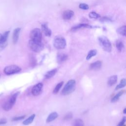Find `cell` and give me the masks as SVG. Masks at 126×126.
<instances>
[{"label": "cell", "instance_id": "cell-15", "mask_svg": "<svg viewBox=\"0 0 126 126\" xmlns=\"http://www.w3.org/2000/svg\"><path fill=\"white\" fill-rule=\"evenodd\" d=\"M67 55L64 53H59L57 57V61L59 63H62L65 62L67 59Z\"/></svg>", "mask_w": 126, "mask_h": 126}, {"label": "cell", "instance_id": "cell-7", "mask_svg": "<svg viewBox=\"0 0 126 126\" xmlns=\"http://www.w3.org/2000/svg\"><path fill=\"white\" fill-rule=\"evenodd\" d=\"M30 36L31 39L36 41H41L42 33L40 30L38 28L33 29L30 32Z\"/></svg>", "mask_w": 126, "mask_h": 126}, {"label": "cell", "instance_id": "cell-8", "mask_svg": "<svg viewBox=\"0 0 126 126\" xmlns=\"http://www.w3.org/2000/svg\"><path fill=\"white\" fill-rule=\"evenodd\" d=\"M9 33V31H6L2 35V38L0 40V51L3 50L7 46Z\"/></svg>", "mask_w": 126, "mask_h": 126}, {"label": "cell", "instance_id": "cell-16", "mask_svg": "<svg viewBox=\"0 0 126 126\" xmlns=\"http://www.w3.org/2000/svg\"><path fill=\"white\" fill-rule=\"evenodd\" d=\"M117 76L116 75H112L111 76H110L107 81V84L109 86H112L113 85H114V84H115L117 83Z\"/></svg>", "mask_w": 126, "mask_h": 126}, {"label": "cell", "instance_id": "cell-22", "mask_svg": "<svg viewBox=\"0 0 126 126\" xmlns=\"http://www.w3.org/2000/svg\"><path fill=\"white\" fill-rule=\"evenodd\" d=\"M117 32L118 33L120 34L121 35L125 36L126 33V26L125 25H124L122 27L119 28L117 30Z\"/></svg>", "mask_w": 126, "mask_h": 126}, {"label": "cell", "instance_id": "cell-34", "mask_svg": "<svg viewBox=\"0 0 126 126\" xmlns=\"http://www.w3.org/2000/svg\"><path fill=\"white\" fill-rule=\"evenodd\" d=\"M123 113H124V114H126V108H124V109L123 110Z\"/></svg>", "mask_w": 126, "mask_h": 126}, {"label": "cell", "instance_id": "cell-13", "mask_svg": "<svg viewBox=\"0 0 126 126\" xmlns=\"http://www.w3.org/2000/svg\"><path fill=\"white\" fill-rule=\"evenodd\" d=\"M41 29L44 33V34L46 36H50L52 34V32L51 30L48 28V25L46 23H43L41 25Z\"/></svg>", "mask_w": 126, "mask_h": 126}, {"label": "cell", "instance_id": "cell-36", "mask_svg": "<svg viewBox=\"0 0 126 126\" xmlns=\"http://www.w3.org/2000/svg\"></svg>", "mask_w": 126, "mask_h": 126}, {"label": "cell", "instance_id": "cell-29", "mask_svg": "<svg viewBox=\"0 0 126 126\" xmlns=\"http://www.w3.org/2000/svg\"><path fill=\"white\" fill-rule=\"evenodd\" d=\"M25 116H18V117H15L12 119V121H17L21 120L24 119L25 118Z\"/></svg>", "mask_w": 126, "mask_h": 126}, {"label": "cell", "instance_id": "cell-32", "mask_svg": "<svg viewBox=\"0 0 126 126\" xmlns=\"http://www.w3.org/2000/svg\"><path fill=\"white\" fill-rule=\"evenodd\" d=\"M102 22H107V21H110V19L109 18H108V17H103L101 20H100Z\"/></svg>", "mask_w": 126, "mask_h": 126}, {"label": "cell", "instance_id": "cell-25", "mask_svg": "<svg viewBox=\"0 0 126 126\" xmlns=\"http://www.w3.org/2000/svg\"><path fill=\"white\" fill-rule=\"evenodd\" d=\"M126 79H122L120 83L117 85V86L116 87V88H115V90H118V89H121V88H124V87H125L126 86Z\"/></svg>", "mask_w": 126, "mask_h": 126}, {"label": "cell", "instance_id": "cell-11", "mask_svg": "<svg viewBox=\"0 0 126 126\" xmlns=\"http://www.w3.org/2000/svg\"><path fill=\"white\" fill-rule=\"evenodd\" d=\"M74 15V12L71 10H67L64 11L62 15L63 18L64 20H67L70 19Z\"/></svg>", "mask_w": 126, "mask_h": 126}, {"label": "cell", "instance_id": "cell-19", "mask_svg": "<svg viewBox=\"0 0 126 126\" xmlns=\"http://www.w3.org/2000/svg\"><path fill=\"white\" fill-rule=\"evenodd\" d=\"M57 71V69H53L51 70H50V71H48L45 75V78L50 79V78H52V77H53L55 75Z\"/></svg>", "mask_w": 126, "mask_h": 126}, {"label": "cell", "instance_id": "cell-28", "mask_svg": "<svg viewBox=\"0 0 126 126\" xmlns=\"http://www.w3.org/2000/svg\"><path fill=\"white\" fill-rule=\"evenodd\" d=\"M79 7L80 9H82L83 10H87V9H88L89 8V5L86 3H80L79 5Z\"/></svg>", "mask_w": 126, "mask_h": 126}, {"label": "cell", "instance_id": "cell-18", "mask_svg": "<svg viewBox=\"0 0 126 126\" xmlns=\"http://www.w3.org/2000/svg\"><path fill=\"white\" fill-rule=\"evenodd\" d=\"M125 93V90H122L119 92L115 96H114L111 100L112 102H117L120 98V96Z\"/></svg>", "mask_w": 126, "mask_h": 126}, {"label": "cell", "instance_id": "cell-1", "mask_svg": "<svg viewBox=\"0 0 126 126\" xmlns=\"http://www.w3.org/2000/svg\"><path fill=\"white\" fill-rule=\"evenodd\" d=\"M19 94V92H16L12 95L2 105V107L5 111H8L11 109L13 105L16 102L18 95Z\"/></svg>", "mask_w": 126, "mask_h": 126}, {"label": "cell", "instance_id": "cell-6", "mask_svg": "<svg viewBox=\"0 0 126 126\" xmlns=\"http://www.w3.org/2000/svg\"><path fill=\"white\" fill-rule=\"evenodd\" d=\"M21 71V67L14 64L7 66L5 67L3 69L4 73L7 75H10L14 74L15 73H17L20 72Z\"/></svg>", "mask_w": 126, "mask_h": 126}, {"label": "cell", "instance_id": "cell-35", "mask_svg": "<svg viewBox=\"0 0 126 126\" xmlns=\"http://www.w3.org/2000/svg\"><path fill=\"white\" fill-rule=\"evenodd\" d=\"M2 34H1V33H0V40H1V38H2Z\"/></svg>", "mask_w": 126, "mask_h": 126}, {"label": "cell", "instance_id": "cell-33", "mask_svg": "<svg viewBox=\"0 0 126 126\" xmlns=\"http://www.w3.org/2000/svg\"><path fill=\"white\" fill-rule=\"evenodd\" d=\"M7 123V121L5 119H2L0 120V125H4Z\"/></svg>", "mask_w": 126, "mask_h": 126}, {"label": "cell", "instance_id": "cell-24", "mask_svg": "<svg viewBox=\"0 0 126 126\" xmlns=\"http://www.w3.org/2000/svg\"><path fill=\"white\" fill-rule=\"evenodd\" d=\"M72 126H84V123L81 119H77L73 121Z\"/></svg>", "mask_w": 126, "mask_h": 126}, {"label": "cell", "instance_id": "cell-14", "mask_svg": "<svg viewBox=\"0 0 126 126\" xmlns=\"http://www.w3.org/2000/svg\"><path fill=\"white\" fill-rule=\"evenodd\" d=\"M92 26L89 25L88 24H80L78 25H77L74 27H73L71 31L72 32H75L79 29H82V28H91Z\"/></svg>", "mask_w": 126, "mask_h": 126}, {"label": "cell", "instance_id": "cell-27", "mask_svg": "<svg viewBox=\"0 0 126 126\" xmlns=\"http://www.w3.org/2000/svg\"><path fill=\"white\" fill-rule=\"evenodd\" d=\"M89 16L90 17V18H92V19H97L99 17H100V15L97 14V13L95 12H91L89 13Z\"/></svg>", "mask_w": 126, "mask_h": 126}, {"label": "cell", "instance_id": "cell-12", "mask_svg": "<svg viewBox=\"0 0 126 126\" xmlns=\"http://www.w3.org/2000/svg\"><path fill=\"white\" fill-rule=\"evenodd\" d=\"M20 31H21V28H17L15 29L13 31V36H12V40H13V42L14 44H16L18 40Z\"/></svg>", "mask_w": 126, "mask_h": 126}, {"label": "cell", "instance_id": "cell-3", "mask_svg": "<svg viewBox=\"0 0 126 126\" xmlns=\"http://www.w3.org/2000/svg\"><path fill=\"white\" fill-rule=\"evenodd\" d=\"M100 45L105 51L110 52L112 50V45L109 40L105 36H99L98 38Z\"/></svg>", "mask_w": 126, "mask_h": 126}, {"label": "cell", "instance_id": "cell-17", "mask_svg": "<svg viewBox=\"0 0 126 126\" xmlns=\"http://www.w3.org/2000/svg\"><path fill=\"white\" fill-rule=\"evenodd\" d=\"M58 116V114L56 112H53L50 114L46 119V122L50 123L55 120Z\"/></svg>", "mask_w": 126, "mask_h": 126}, {"label": "cell", "instance_id": "cell-4", "mask_svg": "<svg viewBox=\"0 0 126 126\" xmlns=\"http://www.w3.org/2000/svg\"><path fill=\"white\" fill-rule=\"evenodd\" d=\"M28 44L30 48L35 52H40L44 48V45L41 41H36L31 39Z\"/></svg>", "mask_w": 126, "mask_h": 126}, {"label": "cell", "instance_id": "cell-31", "mask_svg": "<svg viewBox=\"0 0 126 126\" xmlns=\"http://www.w3.org/2000/svg\"><path fill=\"white\" fill-rule=\"evenodd\" d=\"M126 122V117H124L121 120V121L117 125V126H123L125 125Z\"/></svg>", "mask_w": 126, "mask_h": 126}, {"label": "cell", "instance_id": "cell-5", "mask_svg": "<svg viewBox=\"0 0 126 126\" xmlns=\"http://www.w3.org/2000/svg\"><path fill=\"white\" fill-rule=\"evenodd\" d=\"M53 45L57 49H64L66 45L65 39L62 36H57L54 39Z\"/></svg>", "mask_w": 126, "mask_h": 126}, {"label": "cell", "instance_id": "cell-21", "mask_svg": "<svg viewBox=\"0 0 126 126\" xmlns=\"http://www.w3.org/2000/svg\"><path fill=\"white\" fill-rule=\"evenodd\" d=\"M116 48L119 52H122L124 49V44L123 42L120 40H118L116 43Z\"/></svg>", "mask_w": 126, "mask_h": 126}, {"label": "cell", "instance_id": "cell-10", "mask_svg": "<svg viewBox=\"0 0 126 126\" xmlns=\"http://www.w3.org/2000/svg\"><path fill=\"white\" fill-rule=\"evenodd\" d=\"M102 66V62L100 61H97L90 64L89 68L93 70H98L101 68Z\"/></svg>", "mask_w": 126, "mask_h": 126}, {"label": "cell", "instance_id": "cell-2", "mask_svg": "<svg viewBox=\"0 0 126 126\" xmlns=\"http://www.w3.org/2000/svg\"><path fill=\"white\" fill-rule=\"evenodd\" d=\"M76 81L75 80H69L65 85L62 91V94L63 95H67L72 93L75 88Z\"/></svg>", "mask_w": 126, "mask_h": 126}, {"label": "cell", "instance_id": "cell-23", "mask_svg": "<svg viewBox=\"0 0 126 126\" xmlns=\"http://www.w3.org/2000/svg\"><path fill=\"white\" fill-rule=\"evenodd\" d=\"M96 54H97V51H96V50H95V49H93V50H90V51L89 52V53H88V55H87V57H86V60H89L91 59L93 57L95 56L96 55Z\"/></svg>", "mask_w": 126, "mask_h": 126}, {"label": "cell", "instance_id": "cell-26", "mask_svg": "<svg viewBox=\"0 0 126 126\" xmlns=\"http://www.w3.org/2000/svg\"><path fill=\"white\" fill-rule=\"evenodd\" d=\"M63 82H61L59 83L56 86V87H55V88H54V89L53 90V93L54 94H57L59 92V91L60 90V89L61 88V87L63 86Z\"/></svg>", "mask_w": 126, "mask_h": 126}, {"label": "cell", "instance_id": "cell-30", "mask_svg": "<svg viewBox=\"0 0 126 126\" xmlns=\"http://www.w3.org/2000/svg\"><path fill=\"white\" fill-rule=\"evenodd\" d=\"M72 118V114L71 113H69L67 114L64 117V119L65 120H68Z\"/></svg>", "mask_w": 126, "mask_h": 126}, {"label": "cell", "instance_id": "cell-20", "mask_svg": "<svg viewBox=\"0 0 126 126\" xmlns=\"http://www.w3.org/2000/svg\"><path fill=\"white\" fill-rule=\"evenodd\" d=\"M35 115L34 114L32 115L28 118H27V119H26L25 120H24L23 122V124L24 125H30V124H31L33 122V120L35 118Z\"/></svg>", "mask_w": 126, "mask_h": 126}, {"label": "cell", "instance_id": "cell-9", "mask_svg": "<svg viewBox=\"0 0 126 126\" xmlns=\"http://www.w3.org/2000/svg\"><path fill=\"white\" fill-rule=\"evenodd\" d=\"M43 85L42 83H38L35 85L32 89V93L33 95H38L42 92Z\"/></svg>", "mask_w": 126, "mask_h": 126}]
</instances>
